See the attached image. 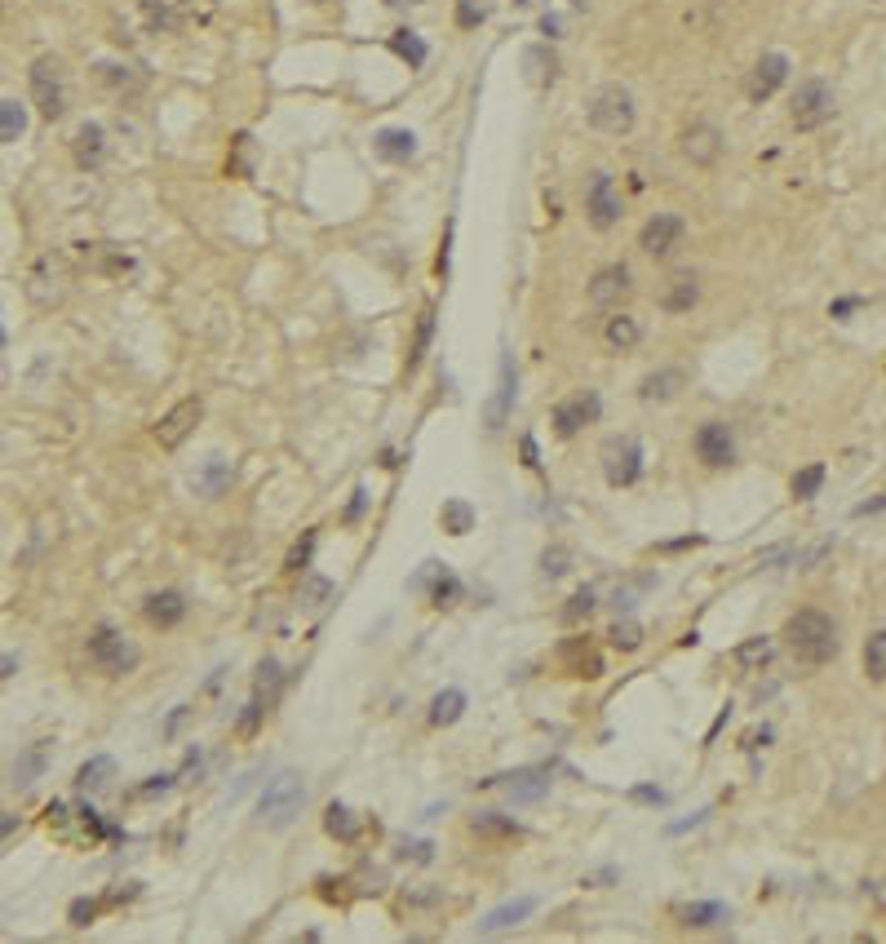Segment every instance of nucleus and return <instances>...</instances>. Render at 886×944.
Returning <instances> with one entry per match:
<instances>
[{"instance_id":"obj_44","label":"nucleus","mask_w":886,"mask_h":944,"mask_svg":"<svg viewBox=\"0 0 886 944\" xmlns=\"http://www.w3.org/2000/svg\"><path fill=\"white\" fill-rule=\"evenodd\" d=\"M568 568H572V554L563 550V546H550V550L541 554V572H545V577H550V581L568 577Z\"/></svg>"},{"instance_id":"obj_31","label":"nucleus","mask_w":886,"mask_h":944,"mask_svg":"<svg viewBox=\"0 0 886 944\" xmlns=\"http://www.w3.org/2000/svg\"><path fill=\"white\" fill-rule=\"evenodd\" d=\"M563 661H568V670L576 674V679H599V674H603V661L590 652V643H585V639L563 643Z\"/></svg>"},{"instance_id":"obj_12","label":"nucleus","mask_w":886,"mask_h":944,"mask_svg":"<svg viewBox=\"0 0 886 944\" xmlns=\"http://www.w3.org/2000/svg\"><path fill=\"white\" fill-rule=\"evenodd\" d=\"M76 262L94 275H107V280H120L133 271V258L120 244H76Z\"/></svg>"},{"instance_id":"obj_35","label":"nucleus","mask_w":886,"mask_h":944,"mask_svg":"<svg viewBox=\"0 0 886 944\" xmlns=\"http://www.w3.org/2000/svg\"><path fill=\"white\" fill-rule=\"evenodd\" d=\"M470 829H475L479 838H519V834H523L519 820H510V816H501V812H479L475 820H470Z\"/></svg>"},{"instance_id":"obj_56","label":"nucleus","mask_w":886,"mask_h":944,"mask_svg":"<svg viewBox=\"0 0 886 944\" xmlns=\"http://www.w3.org/2000/svg\"><path fill=\"white\" fill-rule=\"evenodd\" d=\"M523 461H528V466H532V470H537V466H541V461H537V444H532V439H523Z\"/></svg>"},{"instance_id":"obj_4","label":"nucleus","mask_w":886,"mask_h":944,"mask_svg":"<svg viewBox=\"0 0 886 944\" xmlns=\"http://www.w3.org/2000/svg\"><path fill=\"white\" fill-rule=\"evenodd\" d=\"M603 475L612 488H630L638 475H643V448H638L634 435H612L603 439Z\"/></svg>"},{"instance_id":"obj_5","label":"nucleus","mask_w":886,"mask_h":944,"mask_svg":"<svg viewBox=\"0 0 886 944\" xmlns=\"http://www.w3.org/2000/svg\"><path fill=\"white\" fill-rule=\"evenodd\" d=\"M89 661H94L98 670H107V674H129L133 665H138V648H133L120 630L98 625V630L89 634Z\"/></svg>"},{"instance_id":"obj_29","label":"nucleus","mask_w":886,"mask_h":944,"mask_svg":"<svg viewBox=\"0 0 886 944\" xmlns=\"http://www.w3.org/2000/svg\"><path fill=\"white\" fill-rule=\"evenodd\" d=\"M280 683H284L280 661H275V656H262V665H257V683H253V705L271 710L275 696H280Z\"/></svg>"},{"instance_id":"obj_36","label":"nucleus","mask_w":886,"mask_h":944,"mask_svg":"<svg viewBox=\"0 0 886 944\" xmlns=\"http://www.w3.org/2000/svg\"><path fill=\"white\" fill-rule=\"evenodd\" d=\"M603 337L612 351H630V346H638V337H643V324H638L634 315H616V320H607Z\"/></svg>"},{"instance_id":"obj_1","label":"nucleus","mask_w":886,"mask_h":944,"mask_svg":"<svg viewBox=\"0 0 886 944\" xmlns=\"http://www.w3.org/2000/svg\"><path fill=\"white\" fill-rule=\"evenodd\" d=\"M785 643L802 665H824V661L838 656V630H833V621L824 617L820 608L793 612L789 625H785Z\"/></svg>"},{"instance_id":"obj_27","label":"nucleus","mask_w":886,"mask_h":944,"mask_svg":"<svg viewBox=\"0 0 886 944\" xmlns=\"http://www.w3.org/2000/svg\"><path fill=\"white\" fill-rule=\"evenodd\" d=\"M111 781H116V758H111V754H94L76 772V789H80V794H102V789H111Z\"/></svg>"},{"instance_id":"obj_7","label":"nucleus","mask_w":886,"mask_h":944,"mask_svg":"<svg viewBox=\"0 0 886 944\" xmlns=\"http://www.w3.org/2000/svg\"><path fill=\"white\" fill-rule=\"evenodd\" d=\"M67 275H71V262L63 253H40L32 262V271H27V297H32L36 306H54L58 297H63Z\"/></svg>"},{"instance_id":"obj_20","label":"nucleus","mask_w":886,"mask_h":944,"mask_svg":"<svg viewBox=\"0 0 886 944\" xmlns=\"http://www.w3.org/2000/svg\"><path fill=\"white\" fill-rule=\"evenodd\" d=\"M49 745L54 741H32L23 749V754L14 758V767H9V789H18V794H27L40 776H45V767H49Z\"/></svg>"},{"instance_id":"obj_8","label":"nucleus","mask_w":886,"mask_h":944,"mask_svg":"<svg viewBox=\"0 0 886 944\" xmlns=\"http://www.w3.org/2000/svg\"><path fill=\"white\" fill-rule=\"evenodd\" d=\"M32 98L45 120H58L67 111V89H63V67L58 58H36L32 63Z\"/></svg>"},{"instance_id":"obj_23","label":"nucleus","mask_w":886,"mask_h":944,"mask_svg":"<svg viewBox=\"0 0 886 944\" xmlns=\"http://www.w3.org/2000/svg\"><path fill=\"white\" fill-rule=\"evenodd\" d=\"M102 160H107V129L98 120H85L76 129V164L80 169H98Z\"/></svg>"},{"instance_id":"obj_3","label":"nucleus","mask_w":886,"mask_h":944,"mask_svg":"<svg viewBox=\"0 0 886 944\" xmlns=\"http://www.w3.org/2000/svg\"><path fill=\"white\" fill-rule=\"evenodd\" d=\"M585 116L599 133H630L634 129V94L625 85H603L594 89L590 102H585Z\"/></svg>"},{"instance_id":"obj_32","label":"nucleus","mask_w":886,"mask_h":944,"mask_svg":"<svg viewBox=\"0 0 886 944\" xmlns=\"http://www.w3.org/2000/svg\"><path fill=\"white\" fill-rule=\"evenodd\" d=\"M678 918H683V927H718V922L731 918V909L718 905V900H696V905L678 909Z\"/></svg>"},{"instance_id":"obj_22","label":"nucleus","mask_w":886,"mask_h":944,"mask_svg":"<svg viewBox=\"0 0 886 944\" xmlns=\"http://www.w3.org/2000/svg\"><path fill=\"white\" fill-rule=\"evenodd\" d=\"M683 368H661V373H647L643 382H638V399L643 404H669L678 391H683Z\"/></svg>"},{"instance_id":"obj_33","label":"nucleus","mask_w":886,"mask_h":944,"mask_svg":"<svg viewBox=\"0 0 886 944\" xmlns=\"http://www.w3.org/2000/svg\"><path fill=\"white\" fill-rule=\"evenodd\" d=\"M461 714H466V692H457V687H448V692H439L430 701V723L435 727H452Z\"/></svg>"},{"instance_id":"obj_2","label":"nucleus","mask_w":886,"mask_h":944,"mask_svg":"<svg viewBox=\"0 0 886 944\" xmlns=\"http://www.w3.org/2000/svg\"><path fill=\"white\" fill-rule=\"evenodd\" d=\"M302 803H306L302 776H297V772H280V776H271V781H266L262 798H257V816H262L271 829H288L297 820V812H302Z\"/></svg>"},{"instance_id":"obj_14","label":"nucleus","mask_w":886,"mask_h":944,"mask_svg":"<svg viewBox=\"0 0 886 944\" xmlns=\"http://www.w3.org/2000/svg\"><path fill=\"white\" fill-rule=\"evenodd\" d=\"M479 789H510V798L532 803V798H541L550 789V772L545 767H523V772H510V776H488V781H479Z\"/></svg>"},{"instance_id":"obj_42","label":"nucleus","mask_w":886,"mask_h":944,"mask_svg":"<svg viewBox=\"0 0 886 944\" xmlns=\"http://www.w3.org/2000/svg\"><path fill=\"white\" fill-rule=\"evenodd\" d=\"M430 337H435V311H426L417 324V337H412V351H408V373L421 364V355L430 351Z\"/></svg>"},{"instance_id":"obj_54","label":"nucleus","mask_w":886,"mask_h":944,"mask_svg":"<svg viewBox=\"0 0 886 944\" xmlns=\"http://www.w3.org/2000/svg\"><path fill=\"white\" fill-rule=\"evenodd\" d=\"M634 798H638V803H656V807H661V803H665V789H652V785H638V789H634Z\"/></svg>"},{"instance_id":"obj_26","label":"nucleus","mask_w":886,"mask_h":944,"mask_svg":"<svg viewBox=\"0 0 886 944\" xmlns=\"http://www.w3.org/2000/svg\"><path fill=\"white\" fill-rule=\"evenodd\" d=\"M142 612H147L151 625L169 630V625H178L182 617H187V599H182L178 590H160V594H151V599L142 603Z\"/></svg>"},{"instance_id":"obj_21","label":"nucleus","mask_w":886,"mask_h":944,"mask_svg":"<svg viewBox=\"0 0 886 944\" xmlns=\"http://www.w3.org/2000/svg\"><path fill=\"white\" fill-rule=\"evenodd\" d=\"M532 913H537V896L506 900V905H501V909L483 913V918H479V927H475V936H497V931H510V927H519V922H528Z\"/></svg>"},{"instance_id":"obj_6","label":"nucleus","mask_w":886,"mask_h":944,"mask_svg":"<svg viewBox=\"0 0 886 944\" xmlns=\"http://www.w3.org/2000/svg\"><path fill=\"white\" fill-rule=\"evenodd\" d=\"M833 89L824 85V80H807V85H798V94H793V129L798 133H811L820 125H829L833 120Z\"/></svg>"},{"instance_id":"obj_34","label":"nucleus","mask_w":886,"mask_h":944,"mask_svg":"<svg viewBox=\"0 0 886 944\" xmlns=\"http://www.w3.org/2000/svg\"><path fill=\"white\" fill-rule=\"evenodd\" d=\"M324 829H328V834H333V838H342V843H355V838H359V829H364V825H359V820H355V812H350V807H342V803H328V812H324Z\"/></svg>"},{"instance_id":"obj_51","label":"nucleus","mask_w":886,"mask_h":944,"mask_svg":"<svg viewBox=\"0 0 886 944\" xmlns=\"http://www.w3.org/2000/svg\"><path fill=\"white\" fill-rule=\"evenodd\" d=\"M173 785H178V776H147V785L133 789V798H160V794H169Z\"/></svg>"},{"instance_id":"obj_9","label":"nucleus","mask_w":886,"mask_h":944,"mask_svg":"<svg viewBox=\"0 0 886 944\" xmlns=\"http://www.w3.org/2000/svg\"><path fill=\"white\" fill-rule=\"evenodd\" d=\"M585 218H590L594 231H612L621 222V196H616V182L607 169H599L585 182Z\"/></svg>"},{"instance_id":"obj_41","label":"nucleus","mask_w":886,"mask_h":944,"mask_svg":"<svg viewBox=\"0 0 886 944\" xmlns=\"http://www.w3.org/2000/svg\"><path fill=\"white\" fill-rule=\"evenodd\" d=\"M390 49H395V54L404 58L408 67H421V63H426V54H430V49H426V40H421L417 32H408V27H404V32H395V36H390Z\"/></svg>"},{"instance_id":"obj_30","label":"nucleus","mask_w":886,"mask_h":944,"mask_svg":"<svg viewBox=\"0 0 886 944\" xmlns=\"http://www.w3.org/2000/svg\"><path fill=\"white\" fill-rule=\"evenodd\" d=\"M412 151H417V138H412L408 129H381L377 133V156L381 160L404 164V160H412Z\"/></svg>"},{"instance_id":"obj_57","label":"nucleus","mask_w":886,"mask_h":944,"mask_svg":"<svg viewBox=\"0 0 886 944\" xmlns=\"http://www.w3.org/2000/svg\"><path fill=\"white\" fill-rule=\"evenodd\" d=\"M878 510H886V492H882L878 501H869V506H860V510H855V515H878Z\"/></svg>"},{"instance_id":"obj_15","label":"nucleus","mask_w":886,"mask_h":944,"mask_svg":"<svg viewBox=\"0 0 886 944\" xmlns=\"http://www.w3.org/2000/svg\"><path fill=\"white\" fill-rule=\"evenodd\" d=\"M594 417H599V395L594 391H581L572 399H563L559 408H554V430H559V439H572L581 426H590Z\"/></svg>"},{"instance_id":"obj_24","label":"nucleus","mask_w":886,"mask_h":944,"mask_svg":"<svg viewBox=\"0 0 886 944\" xmlns=\"http://www.w3.org/2000/svg\"><path fill=\"white\" fill-rule=\"evenodd\" d=\"M718 151H723V138H718L714 125H692L683 133V156L692 164H714Z\"/></svg>"},{"instance_id":"obj_18","label":"nucleus","mask_w":886,"mask_h":944,"mask_svg":"<svg viewBox=\"0 0 886 944\" xmlns=\"http://www.w3.org/2000/svg\"><path fill=\"white\" fill-rule=\"evenodd\" d=\"M696 457L705 461V466H727L731 457H736V439H731V426L727 422H705L696 430Z\"/></svg>"},{"instance_id":"obj_10","label":"nucleus","mask_w":886,"mask_h":944,"mask_svg":"<svg viewBox=\"0 0 886 944\" xmlns=\"http://www.w3.org/2000/svg\"><path fill=\"white\" fill-rule=\"evenodd\" d=\"M687 235V222L678 218V213H656V218L643 222V231H638V249L647 253V258H669V253L683 244Z\"/></svg>"},{"instance_id":"obj_46","label":"nucleus","mask_w":886,"mask_h":944,"mask_svg":"<svg viewBox=\"0 0 886 944\" xmlns=\"http://www.w3.org/2000/svg\"><path fill=\"white\" fill-rule=\"evenodd\" d=\"M638 643H643V630H638V621H616V625H612V648L634 652Z\"/></svg>"},{"instance_id":"obj_55","label":"nucleus","mask_w":886,"mask_h":944,"mask_svg":"<svg viewBox=\"0 0 886 944\" xmlns=\"http://www.w3.org/2000/svg\"><path fill=\"white\" fill-rule=\"evenodd\" d=\"M187 714H191V705H178V710L169 714V723H164V736H173V732H178V727L187 723Z\"/></svg>"},{"instance_id":"obj_28","label":"nucleus","mask_w":886,"mask_h":944,"mask_svg":"<svg viewBox=\"0 0 886 944\" xmlns=\"http://www.w3.org/2000/svg\"><path fill=\"white\" fill-rule=\"evenodd\" d=\"M226 484H231V461L226 457H204V466L191 475V488L200 497H222Z\"/></svg>"},{"instance_id":"obj_17","label":"nucleus","mask_w":886,"mask_h":944,"mask_svg":"<svg viewBox=\"0 0 886 944\" xmlns=\"http://www.w3.org/2000/svg\"><path fill=\"white\" fill-rule=\"evenodd\" d=\"M195 14V0H142V18L151 32H182Z\"/></svg>"},{"instance_id":"obj_38","label":"nucleus","mask_w":886,"mask_h":944,"mask_svg":"<svg viewBox=\"0 0 886 944\" xmlns=\"http://www.w3.org/2000/svg\"><path fill=\"white\" fill-rule=\"evenodd\" d=\"M771 652H776V643H771L767 634H758V639H745L736 648V665H740V670H758V665L771 661Z\"/></svg>"},{"instance_id":"obj_47","label":"nucleus","mask_w":886,"mask_h":944,"mask_svg":"<svg viewBox=\"0 0 886 944\" xmlns=\"http://www.w3.org/2000/svg\"><path fill=\"white\" fill-rule=\"evenodd\" d=\"M457 594H461V581L452 577V572L443 568V563H435V603L443 608V603H452V599H457Z\"/></svg>"},{"instance_id":"obj_59","label":"nucleus","mask_w":886,"mask_h":944,"mask_svg":"<svg viewBox=\"0 0 886 944\" xmlns=\"http://www.w3.org/2000/svg\"><path fill=\"white\" fill-rule=\"evenodd\" d=\"M390 9H404V5H426V0H386Z\"/></svg>"},{"instance_id":"obj_39","label":"nucleus","mask_w":886,"mask_h":944,"mask_svg":"<svg viewBox=\"0 0 886 944\" xmlns=\"http://www.w3.org/2000/svg\"><path fill=\"white\" fill-rule=\"evenodd\" d=\"M23 129H27L23 102H18V98H5V102H0V138H5V142H18V138H23Z\"/></svg>"},{"instance_id":"obj_48","label":"nucleus","mask_w":886,"mask_h":944,"mask_svg":"<svg viewBox=\"0 0 886 944\" xmlns=\"http://www.w3.org/2000/svg\"><path fill=\"white\" fill-rule=\"evenodd\" d=\"M554 76V58L545 63V49H528V80L532 85H545Z\"/></svg>"},{"instance_id":"obj_40","label":"nucleus","mask_w":886,"mask_h":944,"mask_svg":"<svg viewBox=\"0 0 886 944\" xmlns=\"http://www.w3.org/2000/svg\"><path fill=\"white\" fill-rule=\"evenodd\" d=\"M864 674L873 683H886V630L869 634V643H864Z\"/></svg>"},{"instance_id":"obj_52","label":"nucleus","mask_w":886,"mask_h":944,"mask_svg":"<svg viewBox=\"0 0 886 944\" xmlns=\"http://www.w3.org/2000/svg\"><path fill=\"white\" fill-rule=\"evenodd\" d=\"M94 913H98V900H71L67 918H71V927H89V922H94Z\"/></svg>"},{"instance_id":"obj_19","label":"nucleus","mask_w":886,"mask_h":944,"mask_svg":"<svg viewBox=\"0 0 886 944\" xmlns=\"http://www.w3.org/2000/svg\"><path fill=\"white\" fill-rule=\"evenodd\" d=\"M514 386H519V377H514V359L501 355V377H497V395L488 399V408H483V426L497 435L501 426H506L510 408H514Z\"/></svg>"},{"instance_id":"obj_37","label":"nucleus","mask_w":886,"mask_h":944,"mask_svg":"<svg viewBox=\"0 0 886 944\" xmlns=\"http://www.w3.org/2000/svg\"><path fill=\"white\" fill-rule=\"evenodd\" d=\"M470 528H475V510H470V501H461V497L443 501V532H448V537H466Z\"/></svg>"},{"instance_id":"obj_25","label":"nucleus","mask_w":886,"mask_h":944,"mask_svg":"<svg viewBox=\"0 0 886 944\" xmlns=\"http://www.w3.org/2000/svg\"><path fill=\"white\" fill-rule=\"evenodd\" d=\"M696 302H700V280H696L692 271L674 275V280L665 284V293H661V311H669V315H683V311H692Z\"/></svg>"},{"instance_id":"obj_58","label":"nucleus","mask_w":886,"mask_h":944,"mask_svg":"<svg viewBox=\"0 0 886 944\" xmlns=\"http://www.w3.org/2000/svg\"><path fill=\"white\" fill-rule=\"evenodd\" d=\"M359 510H364V488L355 492V501H350V510H346V519H359Z\"/></svg>"},{"instance_id":"obj_45","label":"nucleus","mask_w":886,"mask_h":944,"mask_svg":"<svg viewBox=\"0 0 886 944\" xmlns=\"http://www.w3.org/2000/svg\"><path fill=\"white\" fill-rule=\"evenodd\" d=\"M488 14H492V0H457V23L466 27V32L479 27Z\"/></svg>"},{"instance_id":"obj_11","label":"nucleus","mask_w":886,"mask_h":944,"mask_svg":"<svg viewBox=\"0 0 886 944\" xmlns=\"http://www.w3.org/2000/svg\"><path fill=\"white\" fill-rule=\"evenodd\" d=\"M630 293H634V275H630V266H625V262L603 266V271L590 280V306H599V311L621 306Z\"/></svg>"},{"instance_id":"obj_50","label":"nucleus","mask_w":886,"mask_h":944,"mask_svg":"<svg viewBox=\"0 0 886 944\" xmlns=\"http://www.w3.org/2000/svg\"><path fill=\"white\" fill-rule=\"evenodd\" d=\"M311 550H315V532H306V537L297 541L293 550H288V563H284V568H288V572H302L306 563H311Z\"/></svg>"},{"instance_id":"obj_16","label":"nucleus","mask_w":886,"mask_h":944,"mask_svg":"<svg viewBox=\"0 0 886 944\" xmlns=\"http://www.w3.org/2000/svg\"><path fill=\"white\" fill-rule=\"evenodd\" d=\"M195 422H200V399H182V404H173L169 413L160 417V426H156V439H160V448H178L182 439L195 430Z\"/></svg>"},{"instance_id":"obj_13","label":"nucleus","mask_w":886,"mask_h":944,"mask_svg":"<svg viewBox=\"0 0 886 944\" xmlns=\"http://www.w3.org/2000/svg\"><path fill=\"white\" fill-rule=\"evenodd\" d=\"M785 80H789V58L785 54H762L754 63V71L745 76V94H749V102H767Z\"/></svg>"},{"instance_id":"obj_53","label":"nucleus","mask_w":886,"mask_h":944,"mask_svg":"<svg viewBox=\"0 0 886 944\" xmlns=\"http://www.w3.org/2000/svg\"><path fill=\"white\" fill-rule=\"evenodd\" d=\"M705 816H714V807H700V812H696L692 820H678V825H669V834H687V829L705 825Z\"/></svg>"},{"instance_id":"obj_43","label":"nucleus","mask_w":886,"mask_h":944,"mask_svg":"<svg viewBox=\"0 0 886 944\" xmlns=\"http://www.w3.org/2000/svg\"><path fill=\"white\" fill-rule=\"evenodd\" d=\"M824 484V466H807V470H798L793 475V497H802V501H811L820 492Z\"/></svg>"},{"instance_id":"obj_60","label":"nucleus","mask_w":886,"mask_h":944,"mask_svg":"<svg viewBox=\"0 0 886 944\" xmlns=\"http://www.w3.org/2000/svg\"><path fill=\"white\" fill-rule=\"evenodd\" d=\"M519 5H528V0H519Z\"/></svg>"},{"instance_id":"obj_49","label":"nucleus","mask_w":886,"mask_h":944,"mask_svg":"<svg viewBox=\"0 0 886 944\" xmlns=\"http://www.w3.org/2000/svg\"><path fill=\"white\" fill-rule=\"evenodd\" d=\"M594 612V590H576L568 599V608H563V621H581Z\"/></svg>"}]
</instances>
